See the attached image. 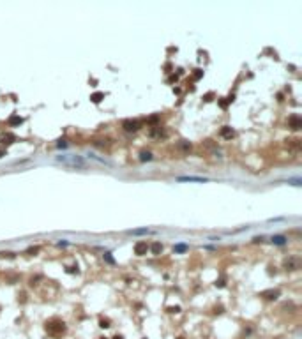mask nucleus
<instances>
[{"label":"nucleus","mask_w":302,"mask_h":339,"mask_svg":"<svg viewBox=\"0 0 302 339\" xmlns=\"http://www.w3.org/2000/svg\"><path fill=\"white\" fill-rule=\"evenodd\" d=\"M27 253H28V254H35V253H39V247H28Z\"/></svg>","instance_id":"obj_23"},{"label":"nucleus","mask_w":302,"mask_h":339,"mask_svg":"<svg viewBox=\"0 0 302 339\" xmlns=\"http://www.w3.org/2000/svg\"><path fill=\"white\" fill-rule=\"evenodd\" d=\"M14 141H16V136L11 134V133H6V134L0 136V143H2V145H11V143H14Z\"/></svg>","instance_id":"obj_8"},{"label":"nucleus","mask_w":302,"mask_h":339,"mask_svg":"<svg viewBox=\"0 0 302 339\" xmlns=\"http://www.w3.org/2000/svg\"><path fill=\"white\" fill-rule=\"evenodd\" d=\"M129 233H133V235H145V233H148V230H133V232H129Z\"/></svg>","instance_id":"obj_20"},{"label":"nucleus","mask_w":302,"mask_h":339,"mask_svg":"<svg viewBox=\"0 0 302 339\" xmlns=\"http://www.w3.org/2000/svg\"><path fill=\"white\" fill-rule=\"evenodd\" d=\"M65 272H67V274H74V272H78V265H74V267H67Z\"/></svg>","instance_id":"obj_21"},{"label":"nucleus","mask_w":302,"mask_h":339,"mask_svg":"<svg viewBox=\"0 0 302 339\" xmlns=\"http://www.w3.org/2000/svg\"><path fill=\"white\" fill-rule=\"evenodd\" d=\"M168 313H180V307L178 306H171V307H168Z\"/></svg>","instance_id":"obj_22"},{"label":"nucleus","mask_w":302,"mask_h":339,"mask_svg":"<svg viewBox=\"0 0 302 339\" xmlns=\"http://www.w3.org/2000/svg\"><path fill=\"white\" fill-rule=\"evenodd\" d=\"M6 256H7V258H14L13 253H0V258H6Z\"/></svg>","instance_id":"obj_25"},{"label":"nucleus","mask_w":302,"mask_h":339,"mask_svg":"<svg viewBox=\"0 0 302 339\" xmlns=\"http://www.w3.org/2000/svg\"><path fill=\"white\" fill-rule=\"evenodd\" d=\"M272 242L277 244V246H284V244H286V237H283V235H276V237H272Z\"/></svg>","instance_id":"obj_14"},{"label":"nucleus","mask_w":302,"mask_h":339,"mask_svg":"<svg viewBox=\"0 0 302 339\" xmlns=\"http://www.w3.org/2000/svg\"><path fill=\"white\" fill-rule=\"evenodd\" d=\"M20 124H23V119L18 117V115H13V117L9 119V126H20Z\"/></svg>","instance_id":"obj_13"},{"label":"nucleus","mask_w":302,"mask_h":339,"mask_svg":"<svg viewBox=\"0 0 302 339\" xmlns=\"http://www.w3.org/2000/svg\"><path fill=\"white\" fill-rule=\"evenodd\" d=\"M113 339H124V337H122V336H119V334H117V336H115V337H113Z\"/></svg>","instance_id":"obj_30"},{"label":"nucleus","mask_w":302,"mask_h":339,"mask_svg":"<svg viewBox=\"0 0 302 339\" xmlns=\"http://www.w3.org/2000/svg\"><path fill=\"white\" fill-rule=\"evenodd\" d=\"M44 329H46V332H48L51 337H62L64 334H65V330H67V327H65V323H64L60 318H51V320H48L46 321V325H44Z\"/></svg>","instance_id":"obj_1"},{"label":"nucleus","mask_w":302,"mask_h":339,"mask_svg":"<svg viewBox=\"0 0 302 339\" xmlns=\"http://www.w3.org/2000/svg\"><path fill=\"white\" fill-rule=\"evenodd\" d=\"M2 155H6V150H2V148H0V157H2Z\"/></svg>","instance_id":"obj_29"},{"label":"nucleus","mask_w":302,"mask_h":339,"mask_svg":"<svg viewBox=\"0 0 302 339\" xmlns=\"http://www.w3.org/2000/svg\"><path fill=\"white\" fill-rule=\"evenodd\" d=\"M103 99H104V94H103V92H94V94L90 95V101H92V103H96V104H99Z\"/></svg>","instance_id":"obj_11"},{"label":"nucleus","mask_w":302,"mask_h":339,"mask_svg":"<svg viewBox=\"0 0 302 339\" xmlns=\"http://www.w3.org/2000/svg\"><path fill=\"white\" fill-rule=\"evenodd\" d=\"M202 76H203V71H202V69H194V72H193V80H196V81H198Z\"/></svg>","instance_id":"obj_18"},{"label":"nucleus","mask_w":302,"mask_h":339,"mask_svg":"<svg viewBox=\"0 0 302 339\" xmlns=\"http://www.w3.org/2000/svg\"><path fill=\"white\" fill-rule=\"evenodd\" d=\"M284 267H286V270H297V268H300V260L299 258H288L284 261Z\"/></svg>","instance_id":"obj_5"},{"label":"nucleus","mask_w":302,"mask_h":339,"mask_svg":"<svg viewBox=\"0 0 302 339\" xmlns=\"http://www.w3.org/2000/svg\"><path fill=\"white\" fill-rule=\"evenodd\" d=\"M148 134H150L152 138H161V136H164V131H163L159 126H155V127L150 129V133H148Z\"/></svg>","instance_id":"obj_9"},{"label":"nucleus","mask_w":302,"mask_h":339,"mask_svg":"<svg viewBox=\"0 0 302 339\" xmlns=\"http://www.w3.org/2000/svg\"><path fill=\"white\" fill-rule=\"evenodd\" d=\"M178 180L180 182H203L205 178H200V177H180Z\"/></svg>","instance_id":"obj_12"},{"label":"nucleus","mask_w":302,"mask_h":339,"mask_svg":"<svg viewBox=\"0 0 302 339\" xmlns=\"http://www.w3.org/2000/svg\"><path fill=\"white\" fill-rule=\"evenodd\" d=\"M101 339H106V337H101Z\"/></svg>","instance_id":"obj_31"},{"label":"nucleus","mask_w":302,"mask_h":339,"mask_svg":"<svg viewBox=\"0 0 302 339\" xmlns=\"http://www.w3.org/2000/svg\"><path fill=\"white\" fill-rule=\"evenodd\" d=\"M226 282H225V279H219V281H216V286H219V288H223Z\"/></svg>","instance_id":"obj_26"},{"label":"nucleus","mask_w":302,"mask_h":339,"mask_svg":"<svg viewBox=\"0 0 302 339\" xmlns=\"http://www.w3.org/2000/svg\"><path fill=\"white\" fill-rule=\"evenodd\" d=\"M288 127H292L293 131L300 129V127H302V120H300V117H299V115H292V117L288 119Z\"/></svg>","instance_id":"obj_4"},{"label":"nucleus","mask_w":302,"mask_h":339,"mask_svg":"<svg viewBox=\"0 0 302 339\" xmlns=\"http://www.w3.org/2000/svg\"><path fill=\"white\" fill-rule=\"evenodd\" d=\"M173 251H175V253H186V251H187V246H186V244H177V246L173 247Z\"/></svg>","instance_id":"obj_15"},{"label":"nucleus","mask_w":302,"mask_h":339,"mask_svg":"<svg viewBox=\"0 0 302 339\" xmlns=\"http://www.w3.org/2000/svg\"><path fill=\"white\" fill-rule=\"evenodd\" d=\"M99 327H103V329H108V327H112V325H110V320H106V318H101V320H99Z\"/></svg>","instance_id":"obj_17"},{"label":"nucleus","mask_w":302,"mask_h":339,"mask_svg":"<svg viewBox=\"0 0 302 339\" xmlns=\"http://www.w3.org/2000/svg\"><path fill=\"white\" fill-rule=\"evenodd\" d=\"M122 127L126 129L127 133H134V131L140 129V122H138V120H124V122H122Z\"/></svg>","instance_id":"obj_2"},{"label":"nucleus","mask_w":302,"mask_h":339,"mask_svg":"<svg viewBox=\"0 0 302 339\" xmlns=\"http://www.w3.org/2000/svg\"><path fill=\"white\" fill-rule=\"evenodd\" d=\"M152 159V154L150 152H141L140 154V161H150Z\"/></svg>","instance_id":"obj_16"},{"label":"nucleus","mask_w":302,"mask_h":339,"mask_svg":"<svg viewBox=\"0 0 302 339\" xmlns=\"http://www.w3.org/2000/svg\"><path fill=\"white\" fill-rule=\"evenodd\" d=\"M219 106H221V108H226V106H228V99H226V101H219Z\"/></svg>","instance_id":"obj_28"},{"label":"nucleus","mask_w":302,"mask_h":339,"mask_svg":"<svg viewBox=\"0 0 302 339\" xmlns=\"http://www.w3.org/2000/svg\"><path fill=\"white\" fill-rule=\"evenodd\" d=\"M57 147H58V148H65V147H67V143H65L64 140H60L58 143H57Z\"/></svg>","instance_id":"obj_24"},{"label":"nucleus","mask_w":302,"mask_h":339,"mask_svg":"<svg viewBox=\"0 0 302 339\" xmlns=\"http://www.w3.org/2000/svg\"><path fill=\"white\" fill-rule=\"evenodd\" d=\"M212 97H214V94L210 92V94H207V95L203 97V101H207V103H209V101H212Z\"/></svg>","instance_id":"obj_27"},{"label":"nucleus","mask_w":302,"mask_h":339,"mask_svg":"<svg viewBox=\"0 0 302 339\" xmlns=\"http://www.w3.org/2000/svg\"><path fill=\"white\" fill-rule=\"evenodd\" d=\"M219 134H221L225 140H232L233 136H235V131H233L230 126H225V127H221V133Z\"/></svg>","instance_id":"obj_7"},{"label":"nucleus","mask_w":302,"mask_h":339,"mask_svg":"<svg viewBox=\"0 0 302 339\" xmlns=\"http://www.w3.org/2000/svg\"><path fill=\"white\" fill-rule=\"evenodd\" d=\"M261 297L267 300H276L279 297V290H265V291H261Z\"/></svg>","instance_id":"obj_6"},{"label":"nucleus","mask_w":302,"mask_h":339,"mask_svg":"<svg viewBox=\"0 0 302 339\" xmlns=\"http://www.w3.org/2000/svg\"><path fill=\"white\" fill-rule=\"evenodd\" d=\"M147 251H148V244H147V242L140 240V242H136V244H134V254H138V256H145Z\"/></svg>","instance_id":"obj_3"},{"label":"nucleus","mask_w":302,"mask_h":339,"mask_svg":"<svg viewBox=\"0 0 302 339\" xmlns=\"http://www.w3.org/2000/svg\"><path fill=\"white\" fill-rule=\"evenodd\" d=\"M104 261H108L110 265H113V263H115V260H113V256H112L110 253H104Z\"/></svg>","instance_id":"obj_19"},{"label":"nucleus","mask_w":302,"mask_h":339,"mask_svg":"<svg viewBox=\"0 0 302 339\" xmlns=\"http://www.w3.org/2000/svg\"><path fill=\"white\" fill-rule=\"evenodd\" d=\"M148 249H150V251H152V254H155V256L163 253V246H161V242H154V244L148 247Z\"/></svg>","instance_id":"obj_10"}]
</instances>
